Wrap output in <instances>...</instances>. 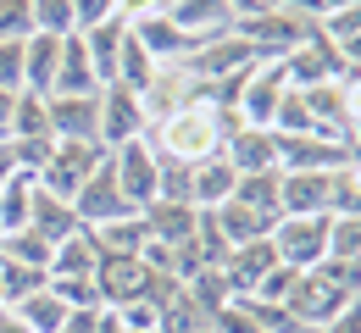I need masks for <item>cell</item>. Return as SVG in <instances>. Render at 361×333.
I'll return each instance as SVG.
<instances>
[{
  "label": "cell",
  "mask_w": 361,
  "mask_h": 333,
  "mask_svg": "<svg viewBox=\"0 0 361 333\" xmlns=\"http://www.w3.org/2000/svg\"><path fill=\"white\" fill-rule=\"evenodd\" d=\"M100 161H106V144H90V139H56L50 161L34 172V184H39V189H50V194H61V200H73V194L84 189V178H90Z\"/></svg>",
  "instance_id": "5b68a950"
},
{
  "label": "cell",
  "mask_w": 361,
  "mask_h": 333,
  "mask_svg": "<svg viewBox=\"0 0 361 333\" xmlns=\"http://www.w3.org/2000/svg\"><path fill=\"white\" fill-rule=\"evenodd\" d=\"M317 28L339 45V39H361V0L356 6H345V11H328V17H317Z\"/></svg>",
  "instance_id": "d590c367"
},
{
  "label": "cell",
  "mask_w": 361,
  "mask_h": 333,
  "mask_svg": "<svg viewBox=\"0 0 361 333\" xmlns=\"http://www.w3.org/2000/svg\"><path fill=\"white\" fill-rule=\"evenodd\" d=\"M328 228H334V217H278L267 239H272V250H278L283 267L312 272V267L328 261Z\"/></svg>",
  "instance_id": "277c9868"
},
{
  "label": "cell",
  "mask_w": 361,
  "mask_h": 333,
  "mask_svg": "<svg viewBox=\"0 0 361 333\" xmlns=\"http://www.w3.org/2000/svg\"><path fill=\"white\" fill-rule=\"evenodd\" d=\"M278 184H283V172H250V178H239V184H233V200L278 222Z\"/></svg>",
  "instance_id": "f1b7e54d"
},
{
  "label": "cell",
  "mask_w": 361,
  "mask_h": 333,
  "mask_svg": "<svg viewBox=\"0 0 361 333\" xmlns=\"http://www.w3.org/2000/svg\"><path fill=\"white\" fill-rule=\"evenodd\" d=\"M345 306H350V300L328 284L317 267H312V272H300V278L289 284V294H283V311H289L300 328H322V322H334Z\"/></svg>",
  "instance_id": "ba28073f"
},
{
  "label": "cell",
  "mask_w": 361,
  "mask_h": 333,
  "mask_svg": "<svg viewBox=\"0 0 361 333\" xmlns=\"http://www.w3.org/2000/svg\"><path fill=\"white\" fill-rule=\"evenodd\" d=\"M73 17H78V34H90V28L123 17V11H117V0H73Z\"/></svg>",
  "instance_id": "8d00e7d4"
},
{
  "label": "cell",
  "mask_w": 361,
  "mask_h": 333,
  "mask_svg": "<svg viewBox=\"0 0 361 333\" xmlns=\"http://www.w3.org/2000/svg\"><path fill=\"white\" fill-rule=\"evenodd\" d=\"M11 139H56V134H50V95H34V89H23V95H17V111H11Z\"/></svg>",
  "instance_id": "d4e9b609"
},
{
  "label": "cell",
  "mask_w": 361,
  "mask_h": 333,
  "mask_svg": "<svg viewBox=\"0 0 361 333\" xmlns=\"http://www.w3.org/2000/svg\"><path fill=\"white\" fill-rule=\"evenodd\" d=\"M145 289H150V272L139 267V256H100V267H94V294H100V306L123 311L128 300H145Z\"/></svg>",
  "instance_id": "30bf717a"
},
{
  "label": "cell",
  "mask_w": 361,
  "mask_h": 333,
  "mask_svg": "<svg viewBox=\"0 0 361 333\" xmlns=\"http://www.w3.org/2000/svg\"><path fill=\"white\" fill-rule=\"evenodd\" d=\"M200 333H212V328H200Z\"/></svg>",
  "instance_id": "7bdbcfd3"
},
{
  "label": "cell",
  "mask_w": 361,
  "mask_h": 333,
  "mask_svg": "<svg viewBox=\"0 0 361 333\" xmlns=\"http://www.w3.org/2000/svg\"><path fill=\"white\" fill-rule=\"evenodd\" d=\"M28 11H34V34H56V39H67V34H78V17H73V0H28Z\"/></svg>",
  "instance_id": "4dcf8cb0"
},
{
  "label": "cell",
  "mask_w": 361,
  "mask_h": 333,
  "mask_svg": "<svg viewBox=\"0 0 361 333\" xmlns=\"http://www.w3.org/2000/svg\"><path fill=\"white\" fill-rule=\"evenodd\" d=\"M233 184H239V172L228 167L223 156H206V161L183 167V200L195 211H217L223 200H233Z\"/></svg>",
  "instance_id": "4fadbf2b"
},
{
  "label": "cell",
  "mask_w": 361,
  "mask_h": 333,
  "mask_svg": "<svg viewBox=\"0 0 361 333\" xmlns=\"http://www.w3.org/2000/svg\"><path fill=\"white\" fill-rule=\"evenodd\" d=\"M56 61H61V39L56 34H28L23 39V89L50 95L56 89Z\"/></svg>",
  "instance_id": "ac0fdd59"
},
{
  "label": "cell",
  "mask_w": 361,
  "mask_h": 333,
  "mask_svg": "<svg viewBox=\"0 0 361 333\" xmlns=\"http://www.w3.org/2000/svg\"><path fill=\"white\" fill-rule=\"evenodd\" d=\"M312 28H317L312 17H300V11H295V6H283V0H272V6H262V11L233 17V34L256 50V56H289V50L300 45Z\"/></svg>",
  "instance_id": "7a4b0ae2"
},
{
  "label": "cell",
  "mask_w": 361,
  "mask_h": 333,
  "mask_svg": "<svg viewBox=\"0 0 361 333\" xmlns=\"http://www.w3.org/2000/svg\"><path fill=\"white\" fill-rule=\"evenodd\" d=\"M328 256L361 261V217H334V228H328Z\"/></svg>",
  "instance_id": "d6a6232c"
},
{
  "label": "cell",
  "mask_w": 361,
  "mask_h": 333,
  "mask_svg": "<svg viewBox=\"0 0 361 333\" xmlns=\"http://www.w3.org/2000/svg\"><path fill=\"white\" fill-rule=\"evenodd\" d=\"M94 239H100V256H139V244L150 239V228H145V217H117V222H106V228H90Z\"/></svg>",
  "instance_id": "4316f807"
},
{
  "label": "cell",
  "mask_w": 361,
  "mask_h": 333,
  "mask_svg": "<svg viewBox=\"0 0 361 333\" xmlns=\"http://www.w3.org/2000/svg\"><path fill=\"white\" fill-rule=\"evenodd\" d=\"M356 150L345 139H322V134H278V167L283 172H339Z\"/></svg>",
  "instance_id": "9c48e42d"
},
{
  "label": "cell",
  "mask_w": 361,
  "mask_h": 333,
  "mask_svg": "<svg viewBox=\"0 0 361 333\" xmlns=\"http://www.w3.org/2000/svg\"><path fill=\"white\" fill-rule=\"evenodd\" d=\"M94 267H100V239L90 228L67 234L50 250V278H94Z\"/></svg>",
  "instance_id": "d6986e66"
},
{
  "label": "cell",
  "mask_w": 361,
  "mask_h": 333,
  "mask_svg": "<svg viewBox=\"0 0 361 333\" xmlns=\"http://www.w3.org/2000/svg\"><path fill=\"white\" fill-rule=\"evenodd\" d=\"M328 217H361V156H350L334 172V206H328Z\"/></svg>",
  "instance_id": "f546056e"
},
{
  "label": "cell",
  "mask_w": 361,
  "mask_h": 333,
  "mask_svg": "<svg viewBox=\"0 0 361 333\" xmlns=\"http://www.w3.org/2000/svg\"><path fill=\"white\" fill-rule=\"evenodd\" d=\"M34 34V11L28 0H0V45H17Z\"/></svg>",
  "instance_id": "836d02e7"
},
{
  "label": "cell",
  "mask_w": 361,
  "mask_h": 333,
  "mask_svg": "<svg viewBox=\"0 0 361 333\" xmlns=\"http://www.w3.org/2000/svg\"><path fill=\"white\" fill-rule=\"evenodd\" d=\"M34 211V172H17L0 184V234H23Z\"/></svg>",
  "instance_id": "603a6c76"
},
{
  "label": "cell",
  "mask_w": 361,
  "mask_h": 333,
  "mask_svg": "<svg viewBox=\"0 0 361 333\" xmlns=\"http://www.w3.org/2000/svg\"><path fill=\"white\" fill-rule=\"evenodd\" d=\"M117 11H123L128 23H139V17H156V11H167V0H117Z\"/></svg>",
  "instance_id": "ab89813d"
},
{
  "label": "cell",
  "mask_w": 361,
  "mask_h": 333,
  "mask_svg": "<svg viewBox=\"0 0 361 333\" xmlns=\"http://www.w3.org/2000/svg\"><path fill=\"white\" fill-rule=\"evenodd\" d=\"M328 206H334V172H283L278 217H328Z\"/></svg>",
  "instance_id": "8fae6325"
},
{
  "label": "cell",
  "mask_w": 361,
  "mask_h": 333,
  "mask_svg": "<svg viewBox=\"0 0 361 333\" xmlns=\"http://www.w3.org/2000/svg\"><path fill=\"white\" fill-rule=\"evenodd\" d=\"M317 333H361V294L345 306V311H339V317H334V322H322Z\"/></svg>",
  "instance_id": "f35d334b"
},
{
  "label": "cell",
  "mask_w": 361,
  "mask_h": 333,
  "mask_svg": "<svg viewBox=\"0 0 361 333\" xmlns=\"http://www.w3.org/2000/svg\"><path fill=\"white\" fill-rule=\"evenodd\" d=\"M139 217H145L150 239H161V244H173V250H183V244L195 239V228H200V211L183 206V200H150Z\"/></svg>",
  "instance_id": "2e32d148"
},
{
  "label": "cell",
  "mask_w": 361,
  "mask_h": 333,
  "mask_svg": "<svg viewBox=\"0 0 361 333\" xmlns=\"http://www.w3.org/2000/svg\"><path fill=\"white\" fill-rule=\"evenodd\" d=\"M28 228L34 234H45L50 244H61L67 234H78L84 222H78V211H73V200H61V194H50L34 184V211H28Z\"/></svg>",
  "instance_id": "ffe728a7"
},
{
  "label": "cell",
  "mask_w": 361,
  "mask_h": 333,
  "mask_svg": "<svg viewBox=\"0 0 361 333\" xmlns=\"http://www.w3.org/2000/svg\"><path fill=\"white\" fill-rule=\"evenodd\" d=\"M212 222H217V234H223L228 250H239V244H250V239H267L272 234V217L239 206V200H223V206L212 211Z\"/></svg>",
  "instance_id": "44dd1931"
},
{
  "label": "cell",
  "mask_w": 361,
  "mask_h": 333,
  "mask_svg": "<svg viewBox=\"0 0 361 333\" xmlns=\"http://www.w3.org/2000/svg\"><path fill=\"white\" fill-rule=\"evenodd\" d=\"M106 156H111V178H117V189L128 194V206L145 211V206L161 194V156H156L150 134H145V139L117 144V150H106Z\"/></svg>",
  "instance_id": "3957f363"
},
{
  "label": "cell",
  "mask_w": 361,
  "mask_h": 333,
  "mask_svg": "<svg viewBox=\"0 0 361 333\" xmlns=\"http://www.w3.org/2000/svg\"><path fill=\"white\" fill-rule=\"evenodd\" d=\"M145 134H150V111H145V100H139L128 84H106V89H100V144L117 150V144L145 139Z\"/></svg>",
  "instance_id": "8992f818"
},
{
  "label": "cell",
  "mask_w": 361,
  "mask_h": 333,
  "mask_svg": "<svg viewBox=\"0 0 361 333\" xmlns=\"http://www.w3.org/2000/svg\"><path fill=\"white\" fill-rule=\"evenodd\" d=\"M11 311L28 322V333H61V328H67V306L50 294V284H45V289H34V294H23Z\"/></svg>",
  "instance_id": "cb8c5ba5"
},
{
  "label": "cell",
  "mask_w": 361,
  "mask_h": 333,
  "mask_svg": "<svg viewBox=\"0 0 361 333\" xmlns=\"http://www.w3.org/2000/svg\"><path fill=\"white\" fill-rule=\"evenodd\" d=\"M0 89L23 95V39L17 45H0Z\"/></svg>",
  "instance_id": "74e56055"
},
{
  "label": "cell",
  "mask_w": 361,
  "mask_h": 333,
  "mask_svg": "<svg viewBox=\"0 0 361 333\" xmlns=\"http://www.w3.org/2000/svg\"><path fill=\"white\" fill-rule=\"evenodd\" d=\"M50 272H34V267H17V261H0V306H17L23 294L45 289Z\"/></svg>",
  "instance_id": "1f68e13d"
},
{
  "label": "cell",
  "mask_w": 361,
  "mask_h": 333,
  "mask_svg": "<svg viewBox=\"0 0 361 333\" xmlns=\"http://www.w3.org/2000/svg\"><path fill=\"white\" fill-rule=\"evenodd\" d=\"M233 111H223L217 100H183L178 111H167L161 122H150V144L161 161L195 167L206 156H223V139L233 134Z\"/></svg>",
  "instance_id": "6da1fadb"
},
{
  "label": "cell",
  "mask_w": 361,
  "mask_h": 333,
  "mask_svg": "<svg viewBox=\"0 0 361 333\" xmlns=\"http://www.w3.org/2000/svg\"><path fill=\"white\" fill-rule=\"evenodd\" d=\"M73 211H78V222H84V228H106V222H117V217H134L128 194L117 189V178H111V156H106L90 178H84V189L73 194Z\"/></svg>",
  "instance_id": "52a82bcc"
},
{
  "label": "cell",
  "mask_w": 361,
  "mask_h": 333,
  "mask_svg": "<svg viewBox=\"0 0 361 333\" xmlns=\"http://www.w3.org/2000/svg\"><path fill=\"white\" fill-rule=\"evenodd\" d=\"M223 161L239 178H250V172H283L278 167V134L272 128H233L223 139Z\"/></svg>",
  "instance_id": "7c38bea8"
},
{
  "label": "cell",
  "mask_w": 361,
  "mask_h": 333,
  "mask_svg": "<svg viewBox=\"0 0 361 333\" xmlns=\"http://www.w3.org/2000/svg\"><path fill=\"white\" fill-rule=\"evenodd\" d=\"M156 67H161V61L134 39V23H128V45H123V56H117V78H111V84H128L134 95H145V84L156 78Z\"/></svg>",
  "instance_id": "83f0119b"
},
{
  "label": "cell",
  "mask_w": 361,
  "mask_h": 333,
  "mask_svg": "<svg viewBox=\"0 0 361 333\" xmlns=\"http://www.w3.org/2000/svg\"><path fill=\"white\" fill-rule=\"evenodd\" d=\"M50 294L67 306V311H84V306H100V294H94V278H45Z\"/></svg>",
  "instance_id": "e575fe53"
},
{
  "label": "cell",
  "mask_w": 361,
  "mask_h": 333,
  "mask_svg": "<svg viewBox=\"0 0 361 333\" xmlns=\"http://www.w3.org/2000/svg\"><path fill=\"white\" fill-rule=\"evenodd\" d=\"M11 111H17V95H11V89H0V144L11 139Z\"/></svg>",
  "instance_id": "60d3db41"
},
{
  "label": "cell",
  "mask_w": 361,
  "mask_h": 333,
  "mask_svg": "<svg viewBox=\"0 0 361 333\" xmlns=\"http://www.w3.org/2000/svg\"><path fill=\"white\" fill-rule=\"evenodd\" d=\"M84 45H90V61H94V78H100V89L117 78V56L128 45V17H111V23H100L84 34Z\"/></svg>",
  "instance_id": "7402d4cb"
},
{
  "label": "cell",
  "mask_w": 361,
  "mask_h": 333,
  "mask_svg": "<svg viewBox=\"0 0 361 333\" xmlns=\"http://www.w3.org/2000/svg\"><path fill=\"white\" fill-rule=\"evenodd\" d=\"M50 134L100 144V89L94 95H50Z\"/></svg>",
  "instance_id": "5bb4252c"
},
{
  "label": "cell",
  "mask_w": 361,
  "mask_h": 333,
  "mask_svg": "<svg viewBox=\"0 0 361 333\" xmlns=\"http://www.w3.org/2000/svg\"><path fill=\"white\" fill-rule=\"evenodd\" d=\"M0 333H28V322H23L11 306H0Z\"/></svg>",
  "instance_id": "b9f144b4"
},
{
  "label": "cell",
  "mask_w": 361,
  "mask_h": 333,
  "mask_svg": "<svg viewBox=\"0 0 361 333\" xmlns=\"http://www.w3.org/2000/svg\"><path fill=\"white\" fill-rule=\"evenodd\" d=\"M100 78H94V61H90V45L84 34H67L61 39V61H56V89L50 95H94Z\"/></svg>",
  "instance_id": "e0dca14e"
},
{
  "label": "cell",
  "mask_w": 361,
  "mask_h": 333,
  "mask_svg": "<svg viewBox=\"0 0 361 333\" xmlns=\"http://www.w3.org/2000/svg\"><path fill=\"white\" fill-rule=\"evenodd\" d=\"M50 244L45 234L23 228V234H0V261H17V267H34V272H50Z\"/></svg>",
  "instance_id": "484cf974"
},
{
  "label": "cell",
  "mask_w": 361,
  "mask_h": 333,
  "mask_svg": "<svg viewBox=\"0 0 361 333\" xmlns=\"http://www.w3.org/2000/svg\"><path fill=\"white\" fill-rule=\"evenodd\" d=\"M178 34H189L195 45L200 39H212V34H228L233 28V6L228 0H167V11H161Z\"/></svg>",
  "instance_id": "9a60e30c"
}]
</instances>
